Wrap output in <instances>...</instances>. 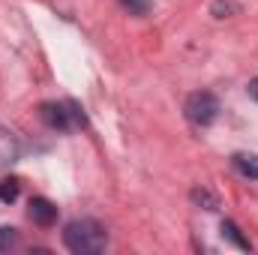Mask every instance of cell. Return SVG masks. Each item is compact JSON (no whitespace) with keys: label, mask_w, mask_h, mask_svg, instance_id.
<instances>
[{"label":"cell","mask_w":258,"mask_h":255,"mask_svg":"<svg viewBox=\"0 0 258 255\" xmlns=\"http://www.w3.org/2000/svg\"><path fill=\"white\" fill-rule=\"evenodd\" d=\"M18 243V231L12 225H0V252H9Z\"/></svg>","instance_id":"cell-10"},{"label":"cell","mask_w":258,"mask_h":255,"mask_svg":"<svg viewBox=\"0 0 258 255\" xmlns=\"http://www.w3.org/2000/svg\"><path fill=\"white\" fill-rule=\"evenodd\" d=\"M27 216L39 225V228H48L57 222V204L48 201V198H33L30 207H27Z\"/></svg>","instance_id":"cell-4"},{"label":"cell","mask_w":258,"mask_h":255,"mask_svg":"<svg viewBox=\"0 0 258 255\" xmlns=\"http://www.w3.org/2000/svg\"><path fill=\"white\" fill-rule=\"evenodd\" d=\"M15 198H18V180H12V177L9 180H0V201L3 204H12Z\"/></svg>","instance_id":"cell-12"},{"label":"cell","mask_w":258,"mask_h":255,"mask_svg":"<svg viewBox=\"0 0 258 255\" xmlns=\"http://www.w3.org/2000/svg\"><path fill=\"white\" fill-rule=\"evenodd\" d=\"M63 246L72 255H99L108 246V231L99 219H72L63 228Z\"/></svg>","instance_id":"cell-1"},{"label":"cell","mask_w":258,"mask_h":255,"mask_svg":"<svg viewBox=\"0 0 258 255\" xmlns=\"http://www.w3.org/2000/svg\"><path fill=\"white\" fill-rule=\"evenodd\" d=\"M39 117L54 132H69L72 126H78L75 114H72V102H42L39 105Z\"/></svg>","instance_id":"cell-3"},{"label":"cell","mask_w":258,"mask_h":255,"mask_svg":"<svg viewBox=\"0 0 258 255\" xmlns=\"http://www.w3.org/2000/svg\"><path fill=\"white\" fill-rule=\"evenodd\" d=\"M246 93H249V96H252V99L258 102V75L252 78V81H249V84H246Z\"/></svg>","instance_id":"cell-13"},{"label":"cell","mask_w":258,"mask_h":255,"mask_svg":"<svg viewBox=\"0 0 258 255\" xmlns=\"http://www.w3.org/2000/svg\"><path fill=\"white\" fill-rule=\"evenodd\" d=\"M219 231H222V237H225L228 243H234L237 249H243V252H252V243H249V240L243 237V231L237 228V222H231V219H222Z\"/></svg>","instance_id":"cell-6"},{"label":"cell","mask_w":258,"mask_h":255,"mask_svg":"<svg viewBox=\"0 0 258 255\" xmlns=\"http://www.w3.org/2000/svg\"><path fill=\"white\" fill-rule=\"evenodd\" d=\"M231 162H234V168H237L240 177L258 180V153H234Z\"/></svg>","instance_id":"cell-5"},{"label":"cell","mask_w":258,"mask_h":255,"mask_svg":"<svg viewBox=\"0 0 258 255\" xmlns=\"http://www.w3.org/2000/svg\"><path fill=\"white\" fill-rule=\"evenodd\" d=\"M18 153H21V147H18L15 135H12V132H6V129H0V165L15 162V159H18Z\"/></svg>","instance_id":"cell-7"},{"label":"cell","mask_w":258,"mask_h":255,"mask_svg":"<svg viewBox=\"0 0 258 255\" xmlns=\"http://www.w3.org/2000/svg\"><path fill=\"white\" fill-rule=\"evenodd\" d=\"M240 0H213L210 3V15L213 18H234V15H240Z\"/></svg>","instance_id":"cell-8"},{"label":"cell","mask_w":258,"mask_h":255,"mask_svg":"<svg viewBox=\"0 0 258 255\" xmlns=\"http://www.w3.org/2000/svg\"><path fill=\"white\" fill-rule=\"evenodd\" d=\"M120 6L126 9L129 15H147L153 9V0H120Z\"/></svg>","instance_id":"cell-9"},{"label":"cell","mask_w":258,"mask_h":255,"mask_svg":"<svg viewBox=\"0 0 258 255\" xmlns=\"http://www.w3.org/2000/svg\"><path fill=\"white\" fill-rule=\"evenodd\" d=\"M183 114L192 120L195 126H210L219 117V99H216V93H210V90L189 93L186 102H183Z\"/></svg>","instance_id":"cell-2"},{"label":"cell","mask_w":258,"mask_h":255,"mask_svg":"<svg viewBox=\"0 0 258 255\" xmlns=\"http://www.w3.org/2000/svg\"><path fill=\"white\" fill-rule=\"evenodd\" d=\"M192 201L195 204H201L204 210H216L219 207V201H216V195L207 189H192Z\"/></svg>","instance_id":"cell-11"}]
</instances>
